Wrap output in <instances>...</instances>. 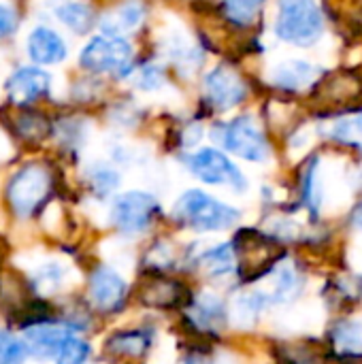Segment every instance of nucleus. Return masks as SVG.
Returning <instances> with one entry per match:
<instances>
[{"label":"nucleus","mask_w":362,"mask_h":364,"mask_svg":"<svg viewBox=\"0 0 362 364\" xmlns=\"http://www.w3.org/2000/svg\"><path fill=\"white\" fill-rule=\"evenodd\" d=\"M239 218H241L239 209L213 198L203 190L183 192L173 207V220L196 232L226 230L233 224H237Z\"/></svg>","instance_id":"nucleus-1"},{"label":"nucleus","mask_w":362,"mask_h":364,"mask_svg":"<svg viewBox=\"0 0 362 364\" xmlns=\"http://www.w3.org/2000/svg\"><path fill=\"white\" fill-rule=\"evenodd\" d=\"M324 30V17L316 0H277L275 34L297 47L314 45Z\"/></svg>","instance_id":"nucleus-2"},{"label":"nucleus","mask_w":362,"mask_h":364,"mask_svg":"<svg viewBox=\"0 0 362 364\" xmlns=\"http://www.w3.org/2000/svg\"><path fill=\"white\" fill-rule=\"evenodd\" d=\"M211 136L226 151H230L247 162H265L269 158L267 136L250 115H241L233 122L218 124L211 130Z\"/></svg>","instance_id":"nucleus-3"},{"label":"nucleus","mask_w":362,"mask_h":364,"mask_svg":"<svg viewBox=\"0 0 362 364\" xmlns=\"http://www.w3.org/2000/svg\"><path fill=\"white\" fill-rule=\"evenodd\" d=\"M49 192H51L49 171L38 164H28L11 177L6 186V200L17 218H30L41 209Z\"/></svg>","instance_id":"nucleus-4"},{"label":"nucleus","mask_w":362,"mask_h":364,"mask_svg":"<svg viewBox=\"0 0 362 364\" xmlns=\"http://www.w3.org/2000/svg\"><path fill=\"white\" fill-rule=\"evenodd\" d=\"M79 62L90 73H119L126 75L132 62V45L122 36H94L79 53Z\"/></svg>","instance_id":"nucleus-5"},{"label":"nucleus","mask_w":362,"mask_h":364,"mask_svg":"<svg viewBox=\"0 0 362 364\" xmlns=\"http://www.w3.org/2000/svg\"><path fill=\"white\" fill-rule=\"evenodd\" d=\"M158 211H160V205L151 194L132 190V192L119 194L113 200L111 222L124 235H139V232H145L154 224Z\"/></svg>","instance_id":"nucleus-6"},{"label":"nucleus","mask_w":362,"mask_h":364,"mask_svg":"<svg viewBox=\"0 0 362 364\" xmlns=\"http://www.w3.org/2000/svg\"><path fill=\"white\" fill-rule=\"evenodd\" d=\"M186 162H188L190 173L198 177L203 183L228 186L237 192H243L247 188V179L243 177V173L220 149L205 147L196 154H190Z\"/></svg>","instance_id":"nucleus-7"},{"label":"nucleus","mask_w":362,"mask_h":364,"mask_svg":"<svg viewBox=\"0 0 362 364\" xmlns=\"http://www.w3.org/2000/svg\"><path fill=\"white\" fill-rule=\"evenodd\" d=\"M137 301L151 309H177L190 305L192 294L181 282L166 277L160 271H151L139 282Z\"/></svg>","instance_id":"nucleus-8"},{"label":"nucleus","mask_w":362,"mask_h":364,"mask_svg":"<svg viewBox=\"0 0 362 364\" xmlns=\"http://www.w3.org/2000/svg\"><path fill=\"white\" fill-rule=\"evenodd\" d=\"M247 94L245 81L230 66H218L205 77V98L218 111L237 107Z\"/></svg>","instance_id":"nucleus-9"},{"label":"nucleus","mask_w":362,"mask_h":364,"mask_svg":"<svg viewBox=\"0 0 362 364\" xmlns=\"http://www.w3.org/2000/svg\"><path fill=\"white\" fill-rule=\"evenodd\" d=\"M128 299V286L119 273L98 267L90 275V301L100 314H117Z\"/></svg>","instance_id":"nucleus-10"},{"label":"nucleus","mask_w":362,"mask_h":364,"mask_svg":"<svg viewBox=\"0 0 362 364\" xmlns=\"http://www.w3.org/2000/svg\"><path fill=\"white\" fill-rule=\"evenodd\" d=\"M51 87V75L36 66L17 68L6 81V94L15 105H30Z\"/></svg>","instance_id":"nucleus-11"},{"label":"nucleus","mask_w":362,"mask_h":364,"mask_svg":"<svg viewBox=\"0 0 362 364\" xmlns=\"http://www.w3.org/2000/svg\"><path fill=\"white\" fill-rule=\"evenodd\" d=\"M151 343H154V337L149 331H143V328L117 331L105 341L102 350L111 360H137V358H143L151 350Z\"/></svg>","instance_id":"nucleus-12"},{"label":"nucleus","mask_w":362,"mask_h":364,"mask_svg":"<svg viewBox=\"0 0 362 364\" xmlns=\"http://www.w3.org/2000/svg\"><path fill=\"white\" fill-rule=\"evenodd\" d=\"M73 333L64 326H55L53 322L47 324H36L26 328L23 335V343L28 354H34L36 358H55L60 348L64 346V341L70 337Z\"/></svg>","instance_id":"nucleus-13"},{"label":"nucleus","mask_w":362,"mask_h":364,"mask_svg":"<svg viewBox=\"0 0 362 364\" xmlns=\"http://www.w3.org/2000/svg\"><path fill=\"white\" fill-rule=\"evenodd\" d=\"M28 55L34 64H60L66 58V43L55 30L36 26L28 36Z\"/></svg>","instance_id":"nucleus-14"},{"label":"nucleus","mask_w":362,"mask_h":364,"mask_svg":"<svg viewBox=\"0 0 362 364\" xmlns=\"http://www.w3.org/2000/svg\"><path fill=\"white\" fill-rule=\"evenodd\" d=\"M143 17H145V6L141 2H124V4H117L115 9L107 11L100 17L98 26L105 34L124 36V34L134 32L143 23Z\"/></svg>","instance_id":"nucleus-15"},{"label":"nucleus","mask_w":362,"mask_h":364,"mask_svg":"<svg viewBox=\"0 0 362 364\" xmlns=\"http://www.w3.org/2000/svg\"><path fill=\"white\" fill-rule=\"evenodd\" d=\"M318 68L312 66L309 62L303 60H286L282 64H277L271 73V79L277 87L284 90H292L299 92L307 85H312L318 79Z\"/></svg>","instance_id":"nucleus-16"},{"label":"nucleus","mask_w":362,"mask_h":364,"mask_svg":"<svg viewBox=\"0 0 362 364\" xmlns=\"http://www.w3.org/2000/svg\"><path fill=\"white\" fill-rule=\"evenodd\" d=\"M192 314H190V324H194L201 333L213 335L226 320V309L224 303L218 301L215 296H201L196 301H190Z\"/></svg>","instance_id":"nucleus-17"},{"label":"nucleus","mask_w":362,"mask_h":364,"mask_svg":"<svg viewBox=\"0 0 362 364\" xmlns=\"http://www.w3.org/2000/svg\"><path fill=\"white\" fill-rule=\"evenodd\" d=\"M55 17L75 34H87L94 26V11L85 2L77 0H66L55 6Z\"/></svg>","instance_id":"nucleus-18"},{"label":"nucleus","mask_w":362,"mask_h":364,"mask_svg":"<svg viewBox=\"0 0 362 364\" xmlns=\"http://www.w3.org/2000/svg\"><path fill=\"white\" fill-rule=\"evenodd\" d=\"M201 269L211 275V277H222L235 271L237 260H235V250L233 245H218L213 250H207L201 258H198Z\"/></svg>","instance_id":"nucleus-19"},{"label":"nucleus","mask_w":362,"mask_h":364,"mask_svg":"<svg viewBox=\"0 0 362 364\" xmlns=\"http://www.w3.org/2000/svg\"><path fill=\"white\" fill-rule=\"evenodd\" d=\"M87 183H90V190L98 196V198H105L109 196L111 192L117 190L119 186V173L115 168H111L109 164H92L87 168Z\"/></svg>","instance_id":"nucleus-20"},{"label":"nucleus","mask_w":362,"mask_h":364,"mask_svg":"<svg viewBox=\"0 0 362 364\" xmlns=\"http://www.w3.org/2000/svg\"><path fill=\"white\" fill-rule=\"evenodd\" d=\"M166 55L171 58V62L179 64V66H196L201 62V51L183 36V34H171L166 38Z\"/></svg>","instance_id":"nucleus-21"},{"label":"nucleus","mask_w":362,"mask_h":364,"mask_svg":"<svg viewBox=\"0 0 362 364\" xmlns=\"http://www.w3.org/2000/svg\"><path fill=\"white\" fill-rule=\"evenodd\" d=\"M262 0H224V15L237 26H250L258 17Z\"/></svg>","instance_id":"nucleus-22"},{"label":"nucleus","mask_w":362,"mask_h":364,"mask_svg":"<svg viewBox=\"0 0 362 364\" xmlns=\"http://www.w3.org/2000/svg\"><path fill=\"white\" fill-rule=\"evenodd\" d=\"M92 360V348L87 341L70 335L64 346L60 348L58 356H55V363L58 364H90Z\"/></svg>","instance_id":"nucleus-23"},{"label":"nucleus","mask_w":362,"mask_h":364,"mask_svg":"<svg viewBox=\"0 0 362 364\" xmlns=\"http://www.w3.org/2000/svg\"><path fill=\"white\" fill-rule=\"evenodd\" d=\"M331 136L339 143L362 147V115L346 117V119H339L337 124H333Z\"/></svg>","instance_id":"nucleus-24"},{"label":"nucleus","mask_w":362,"mask_h":364,"mask_svg":"<svg viewBox=\"0 0 362 364\" xmlns=\"http://www.w3.org/2000/svg\"><path fill=\"white\" fill-rule=\"evenodd\" d=\"M26 356V343L15 335L0 331V364H23Z\"/></svg>","instance_id":"nucleus-25"},{"label":"nucleus","mask_w":362,"mask_h":364,"mask_svg":"<svg viewBox=\"0 0 362 364\" xmlns=\"http://www.w3.org/2000/svg\"><path fill=\"white\" fill-rule=\"evenodd\" d=\"M301 192H303V200L305 205L316 213L318 211V203H320V196H318V160H312L303 173V179H301Z\"/></svg>","instance_id":"nucleus-26"},{"label":"nucleus","mask_w":362,"mask_h":364,"mask_svg":"<svg viewBox=\"0 0 362 364\" xmlns=\"http://www.w3.org/2000/svg\"><path fill=\"white\" fill-rule=\"evenodd\" d=\"M164 83V73L158 66H141L134 70V85L139 90H158Z\"/></svg>","instance_id":"nucleus-27"},{"label":"nucleus","mask_w":362,"mask_h":364,"mask_svg":"<svg viewBox=\"0 0 362 364\" xmlns=\"http://www.w3.org/2000/svg\"><path fill=\"white\" fill-rule=\"evenodd\" d=\"M17 13L6 6V4H0V38H6L11 36L15 30H17Z\"/></svg>","instance_id":"nucleus-28"},{"label":"nucleus","mask_w":362,"mask_h":364,"mask_svg":"<svg viewBox=\"0 0 362 364\" xmlns=\"http://www.w3.org/2000/svg\"><path fill=\"white\" fill-rule=\"evenodd\" d=\"M183 364H211V363H209V358H207L205 354H201V352H192V354L183 360Z\"/></svg>","instance_id":"nucleus-29"},{"label":"nucleus","mask_w":362,"mask_h":364,"mask_svg":"<svg viewBox=\"0 0 362 364\" xmlns=\"http://www.w3.org/2000/svg\"><path fill=\"white\" fill-rule=\"evenodd\" d=\"M352 226H356L358 230H362V203L352 211Z\"/></svg>","instance_id":"nucleus-30"}]
</instances>
